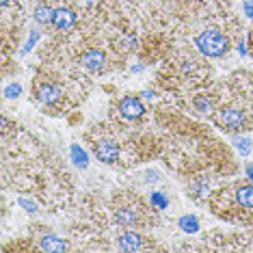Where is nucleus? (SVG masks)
<instances>
[{"label": "nucleus", "mask_w": 253, "mask_h": 253, "mask_svg": "<svg viewBox=\"0 0 253 253\" xmlns=\"http://www.w3.org/2000/svg\"><path fill=\"white\" fill-rule=\"evenodd\" d=\"M195 43L197 48L206 54V57H212V59H219L227 52L229 48V41L223 32H219L217 29H210V31H203L195 37Z\"/></svg>", "instance_id": "1"}, {"label": "nucleus", "mask_w": 253, "mask_h": 253, "mask_svg": "<svg viewBox=\"0 0 253 253\" xmlns=\"http://www.w3.org/2000/svg\"><path fill=\"white\" fill-rule=\"evenodd\" d=\"M119 113L124 115L126 119H139L143 117V113H145V106H143V102L139 100V97H134V95H128V97H124L122 104H119Z\"/></svg>", "instance_id": "2"}, {"label": "nucleus", "mask_w": 253, "mask_h": 253, "mask_svg": "<svg viewBox=\"0 0 253 253\" xmlns=\"http://www.w3.org/2000/svg\"><path fill=\"white\" fill-rule=\"evenodd\" d=\"M219 124H221L225 130H240L245 124V117L238 108H223V111L219 113Z\"/></svg>", "instance_id": "3"}, {"label": "nucleus", "mask_w": 253, "mask_h": 253, "mask_svg": "<svg viewBox=\"0 0 253 253\" xmlns=\"http://www.w3.org/2000/svg\"><path fill=\"white\" fill-rule=\"evenodd\" d=\"M95 156L100 158L102 162L113 164V162L119 160V147L115 145V143H111V141H102L100 145H97V150H95Z\"/></svg>", "instance_id": "4"}, {"label": "nucleus", "mask_w": 253, "mask_h": 253, "mask_svg": "<svg viewBox=\"0 0 253 253\" xmlns=\"http://www.w3.org/2000/svg\"><path fill=\"white\" fill-rule=\"evenodd\" d=\"M52 24L57 26L59 31H67V29H71V26L76 24V13L71 9H67V7L57 9L54 11V22Z\"/></svg>", "instance_id": "5"}, {"label": "nucleus", "mask_w": 253, "mask_h": 253, "mask_svg": "<svg viewBox=\"0 0 253 253\" xmlns=\"http://www.w3.org/2000/svg\"><path fill=\"white\" fill-rule=\"evenodd\" d=\"M104 63H106V57H104L102 50H89L82 57V65H85L89 71H97L104 67Z\"/></svg>", "instance_id": "6"}, {"label": "nucleus", "mask_w": 253, "mask_h": 253, "mask_svg": "<svg viewBox=\"0 0 253 253\" xmlns=\"http://www.w3.org/2000/svg\"><path fill=\"white\" fill-rule=\"evenodd\" d=\"M119 247H122L124 251H136L143 247V238L136 232H126L119 236Z\"/></svg>", "instance_id": "7"}, {"label": "nucleus", "mask_w": 253, "mask_h": 253, "mask_svg": "<svg viewBox=\"0 0 253 253\" xmlns=\"http://www.w3.org/2000/svg\"><path fill=\"white\" fill-rule=\"evenodd\" d=\"M236 201L245 208H253V186H249V184L236 186Z\"/></svg>", "instance_id": "8"}, {"label": "nucleus", "mask_w": 253, "mask_h": 253, "mask_svg": "<svg viewBox=\"0 0 253 253\" xmlns=\"http://www.w3.org/2000/svg\"><path fill=\"white\" fill-rule=\"evenodd\" d=\"M59 95H61V91L57 89L54 85H50V82H46V85L39 87V91H37V97L43 102V104H52L59 100Z\"/></svg>", "instance_id": "9"}, {"label": "nucleus", "mask_w": 253, "mask_h": 253, "mask_svg": "<svg viewBox=\"0 0 253 253\" xmlns=\"http://www.w3.org/2000/svg\"><path fill=\"white\" fill-rule=\"evenodd\" d=\"M41 249L43 251H65L67 249V245H65L59 236H43L41 238Z\"/></svg>", "instance_id": "10"}, {"label": "nucleus", "mask_w": 253, "mask_h": 253, "mask_svg": "<svg viewBox=\"0 0 253 253\" xmlns=\"http://www.w3.org/2000/svg\"><path fill=\"white\" fill-rule=\"evenodd\" d=\"M69 156H71V160H74V164L78 169H85L87 164H89V156H87V152L82 150L80 145H71L69 147Z\"/></svg>", "instance_id": "11"}, {"label": "nucleus", "mask_w": 253, "mask_h": 253, "mask_svg": "<svg viewBox=\"0 0 253 253\" xmlns=\"http://www.w3.org/2000/svg\"><path fill=\"white\" fill-rule=\"evenodd\" d=\"M35 20L39 22V24H52L54 22V9H50L48 4H37Z\"/></svg>", "instance_id": "12"}, {"label": "nucleus", "mask_w": 253, "mask_h": 253, "mask_svg": "<svg viewBox=\"0 0 253 253\" xmlns=\"http://www.w3.org/2000/svg\"><path fill=\"white\" fill-rule=\"evenodd\" d=\"M115 219H117V223H122V225H134L139 221L136 212L130 210V208H119V210L115 212Z\"/></svg>", "instance_id": "13"}, {"label": "nucleus", "mask_w": 253, "mask_h": 253, "mask_svg": "<svg viewBox=\"0 0 253 253\" xmlns=\"http://www.w3.org/2000/svg\"><path fill=\"white\" fill-rule=\"evenodd\" d=\"M180 227H182L186 234L199 232V223H197V217H192V214H189V217H182V219H180Z\"/></svg>", "instance_id": "14"}, {"label": "nucleus", "mask_w": 253, "mask_h": 253, "mask_svg": "<svg viewBox=\"0 0 253 253\" xmlns=\"http://www.w3.org/2000/svg\"><path fill=\"white\" fill-rule=\"evenodd\" d=\"M234 145L238 147L243 156H247V154L251 152V141H249V139H245V136H236V139H234Z\"/></svg>", "instance_id": "15"}, {"label": "nucleus", "mask_w": 253, "mask_h": 253, "mask_svg": "<svg viewBox=\"0 0 253 253\" xmlns=\"http://www.w3.org/2000/svg\"><path fill=\"white\" fill-rule=\"evenodd\" d=\"M22 93V85L20 82H11V85L4 89V100H13V97H18Z\"/></svg>", "instance_id": "16"}, {"label": "nucleus", "mask_w": 253, "mask_h": 253, "mask_svg": "<svg viewBox=\"0 0 253 253\" xmlns=\"http://www.w3.org/2000/svg\"><path fill=\"white\" fill-rule=\"evenodd\" d=\"M152 203L162 210V208H167V197H164L162 192H152Z\"/></svg>", "instance_id": "17"}, {"label": "nucleus", "mask_w": 253, "mask_h": 253, "mask_svg": "<svg viewBox=\"0 0 253 253\" xmlns=\"http://www.w3.org/2000/svg\"><path fill=\"white\" fill-rule=\"evenodd\" d=\"M18 203H20L22 208H24V210H29V212H37V206H35V203H32L31 199H24V197H20Z\"/></svg>", "instance_id": "18"}, {"label": "nucleus", "mask_w": 253, "mask_h": 253, "mask_svg": "<svg viewBox=\"0 0 253 253\" xmlns=\"http://www.w3.org/2000/svg\"><path fill=\"white\" fill-rule=\"evenodd\" d=\"M37 39H39V32L35 31V32H32V35L29 37V41H26V46H24V52H29L31 48H32V46H35V43H37Z\"/></svg>", "instance_id": "19"}, {"label": "nucleus", "mask_w": 253, "mask_h": 253, "mask_svg": "<svg viewBox=\"0 0 253 253\" xmlns=\"http://www.w3.org/2000/svg\"><path fill=\"white\" fill-rule=\"evenodd\" d=\"M243 11L247 18H253V0H243Z\"/></svg>", "instance_id": "20"}, {"label": "nucleus", "mask_w": 253, "mask_h": 253, "mask_svg": "<svg viewBox=\"0 0 253 253\" xmlns=\"http://www.w3.org/2000/svg\"><path fill=\"white\" fill-rule=\"evenodd\" d=\"M195 106L199 108V111H210V104L203 102V97H197V100H195Z\"/></svg>", "instance_id": "21"}, {"label": "nucleus", "mask_w": 253, "mask_h": 253, "mask_svg": "<svg viewBox=\"0 0 253 253\" xmlns=\"http://www.w3.org/2000/svg\"><path fill=\"white\" fill-rule=\"evenodd\" d=\"M247 175L253 180V164H247Z\"/></svg>", "instance_id": "22"}, {"label": "nucleus", "mask_w": 253, "mask_h": 253, "mask_svg": "<svg viewBox=\"0 0 253 253\" xmlns=\"http://www.w3.org/2000/svg\"><path fill=\"white\" fill-rule=\"evenodd\" d=\"M7 2H9V0H2V4H7Z\"/></svg>", "instance_id": "23"}]
</instances>
